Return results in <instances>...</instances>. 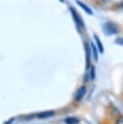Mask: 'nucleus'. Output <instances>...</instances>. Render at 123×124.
<instances>
[{
    "label": "nucleus",
    "mask_w": 123,
    "mask_h": 124,
    "mask_svg": "<svg viewBox=\"0 0 123 124\" xmlns=\"http://www.w3.org/2000/svg\"><path fill=\"white\" fill-rule=\"evenodd\" d=\"M104 32L106 35H113L118 32V28L112 23H106L104 25Z\"/></svg>",
    "instance_id": "1"
},
{
    "label": "nucleus",
    "mask_w": 123,
    "mask_h": 124,
    "mask_svg": "<svg viewBox=\"0 0 123 124\" xmlns=\"http://www.w3.org/2000/svg\"><path fill=\"white\" fill-rule=\"evenodd\" d=\"M85 93H86V89H85V87H84V86H81V87L76 92V94H75V100H77V101L80 100V99L84 96Z\"/></svg>",
    "instance_id": "2"
},
{
    "label": "nucleus",
    "mask_w": 123,
    "mask_h": 124,
    "mask_svg": "<svg viewBox=\"0 0 123 124\" xmlns=\"http://www.w3.org/2000/svg\"><path fill=\"white\" fill-rule=\"evenodd\" d=\"M71 12H72V14H73V16H74V19H75V21L77 22V24L78 26L83 27V22L81 21V19L79 18V16L76 13V11L74 10V8H71Z\"/></svg>",
    "instance_id": "3"
},
{
    "label": "nucleus",
    "mask_w": 123,
    "mask_h": 124,
    "mask_svg": "<svg viewBox=\"0 0 123 124\" xmlns=\"http://www.w3.org/2000/svg\"><path fill=\"white\" fill-rule=\"evenodd\" d=\"M53 115H54V112L51 111V110H48V111H44V112L39 113V114H38V117H39V118H43V119H45V118L52 117Z\"/></svg>",
    "instance_id": "4"
},
{
    "label": "nucleus",
    "mask_w": 123,
    "mask_h": 124,
    "mask_svg": "<svg viewBox=\"0 0 123 124\" xmlns=\"http://www.w3.org/2000/svg\"><path fill=\"white\" fill-rule=\"evenodd\" d=\"M65 123H66V124H77V123H79V118L74 117V116H72V117H67V118L65 119Z\"/></svg>",
    "instance_id": "5"
},
{
    "label": "nucleus",
    "mask_w": 123,
    "mask_h": 124,
    "mask_svg": "<svg viewBox=\"0 0 123 124\" xmlns=\"http://www.w3.org/2000/svg\"><path fill=\"white\" fill-rule=\"evenodd\" d=\"M95 39H96V42H97L99 50H100L101 52H103V51H104V47H103V45H102V43H101V41H100V39H99V37H98L97 35H95Z\"/></svg>",
    "instance_id": "6"
},
{
    "label": "nucleus",
    "mask_w": 123,
    "mask_h": 124,
    "mask_svg": "<svg viewBox=\"0 0 123 124\" xmlns=\"http://www.w3.org/2000/svg\"><path fill=\"white\" fill-rule=\"evenodd\" d=\"M77 4H78V5L80 6V7H82V8H83V10H84V11H86V12H87V13H88L89 15H92V11H91V10H90V9H89V8H88L87 6H85V5L83 4V3L79 2V1H77Z\"/></svg>",
    "instance_id": "7"
},
{
    "label": "nucleus",
    "mask_w": 123,
    "mask_h": 124,
    "mask_svg": "<svg viewBox=\"0 0 123 124\" xmlns=\"http://www.w3.org/2000/svg\"><path fill=\"white\" fill-rule=\"evenodd\" d=\"M91 47H92V52L95 57V60H98V53H97V49H96V46H94V44H91Z\"/></svg>",
    "instance_id": "8"
},
{
    "label": "nucleus",
    "mask_w": 123,
    "mask_h": 124,
    "mask_svg": "<svg viewBox=\"0 0 123 124\" xmlns=\"http://www.w3.org/2000/svg\"><path fill=\"white\" fill-rule=\"evenodd\" d=\"M95 78V69L94 67L90 68V79H94Z\"/></svg>",
    "instance_id": "9"
},
{
    "label": "nucleus",
    "mask_w": 123,
    "mask_h": 124,
    "mask_svg": "<svg viewBox=\"0 0 123 124\" xmlns=\"http://www.w3.org/2000/svg\"><path fill=\"white\" fill-rule=\"evenodd\" d=\"M86 53H87V64H89V60H90V50H89V47L86 46Z\"/></svg>",
    "instance_id": "10"
},
{
    "label": "nucleus",
    "mask_w": 123,
    "mask_h": 124,
    "mask_svg": "<svg viewBox=\"0 0 123 124\" xmlns=\"http://www.w3.org/2000/svg\"><path fill=\"white\" fill-rule=\"evenodd\" d=\"M116 124H123V119H122V117H120V118L117 120Z\"/></svg>",
    "instance_id": "11"
}]
</instances>
